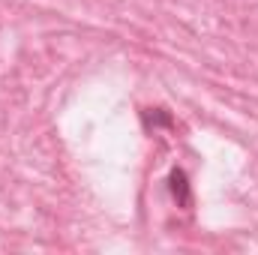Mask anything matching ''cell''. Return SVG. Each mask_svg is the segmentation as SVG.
Segmentation results:
<instances>
[{"instance_id":"1","label":"cell","mask_w":258,"mask_h":255,"mask_svg":"<svg viewBox=\"0 0 258 255\" xmlns=\"http://www.w3.org/2000/svg\"><path fill=\"white\" fill-rule=\"evenodd\" d=\"M168 189L174 195L177 207H192V186H189V177L183 168H171L168 174Z\"/></svg>"},{"instance_id":"2","label":"cell","mask_w":258,"mask_h":255,"mask_svg":"<svg viewBox=\"0 0 258 255\" xmlns=\"http://www.w3.org/2000/svg\"><path fill=\"white\" fill-rule=\"evenodd\" d=\"M144 123H147V126H171L174 120H171V114H168V111L156 108L153 114H150V111H144Z\"/></svg>"}]
</instances>
